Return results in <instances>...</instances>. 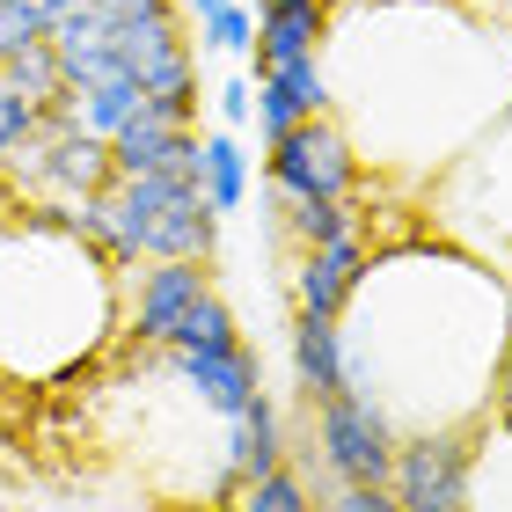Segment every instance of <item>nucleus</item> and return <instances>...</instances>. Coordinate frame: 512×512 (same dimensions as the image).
Segmentation results:
<instances>
[{"label": "nucleus", "mask_w": 512, "mask_h": 512, "mask_svg": "<svg viewBox=\"0 0 512 512\" xmlns=\"http://www.w3.org/2000/svg\"><path fill=\"white\" fill-rule=\"evenodd\" d=\"M37 132H44V103H30L22 88H8V81H0V161H8V154H22Z\"/></svg>", "instance_id": "6ab92c4d"}, {"label": "nucleus", "mask_w": 512, "mask_h": 512, "mask_svg": "<svg viewBox=\"0 0 512 512\" xmlns=\"http://www.w3.org/2000/svg\"><path fill=\"white\" fill-rule=\"evenodd\" d=\"M176 344H242V322H235V308H227L220 293H205L191 315H183V330H176Z\"/></svg>", "instance_id": "aec40b11"}, {"label": "nucleus", "mask_w": 512, "mask_h": 512, "mask_svg": "<svg viewBox=\"0 0 512 512\" xmlns=\"http://www.w3.org/2000/svg\"><path fill=\"white\" fill-rule=\"evenodd\" d=\"M278 198V191H271ZM286 205V235L293 249H322V242H344V235H359V213H352V198H278Z\"/></svg>", "instance_id": "ddd939ff"}, {"label": "nucleus", "mask_w": 512, "mask_h": 512, "mask_svg": "<svg viewBox=\"0 0 512 512\" xmlns=\"http://www.w3.org/2000/svg\"><path fill=\"white\" fill-rule=\"evenodd\" d=\"M256 8H330V0H256Z\"/></svg>", "instance_id": "5701e85b"}, {"label": "nucleus", "mask_w": 512, "mask_h": 512, "mask_svg": "<svg viewBox=\"0 0 512 512\" xmlns=\"http://www.w3.org/2000/svg\"><path fill=\"white\" fill-rule=\"evenodd\" d=\"M110 161H118V176H191V183H205V132L139 110L125 132H110Z\"/></svg>", "instance_id": "423d86ee"}, {"label": "nucleus", "mask_w": 512, "mask_h": 512, "mask_svg": "<svg viewBox=\"0 0 512 512\" xmlns=\"http://www.w3.org/2000/svg\"><path fill=\"white\" fill-rule=\"evenodd\" d=\"M308 512H315V505H308Z\"/></svg>", "instance_id": "b1692460"}, {"label": "nucleus", "mask_w": 512, "mask_h": 512, "mask_svg": "<svg viewBox=\"0 0 512 512\" xmlns=\"http://www.w3.org/2000/svg\"><path fill=\"white\" fill-rule=\"evenodd\" d=\"M198 52H220V59H249L256 52V15L242 8V0H227V8H213L198 22Z\"/></svg>", "instance_id": "f3484780"}, {"label": "nucleus", "mask_w": 512, "mask_h": 512, "mask_svg": "<svg viewBox=\"0 0 512 512\" xmlns=\"http://www.w3.org/2000/svg\"><path fill=\"white\" fill-rule=\"evenodd\" d=\"M227 476L249 483V476H271V469H286V439H278V410L256 395V403L242 417H227Z\"/></svg>", "instance_id": "f8f14e48"}, {"label": "nucleus", "mask_w": 512, "mask_h": 512, "mask_svg": "<svg viewBox=\"0 0 512 512\" xmlns=\"http://www.w3.org/2000/svg\"><path fill=\"white\" fill-rule=\"evenodd\" d=\"M366 271H374V256H366L359 235L300 249V264H293V308L300 315H344V308H352V293L366 286Z\"/></svg>", "instance_id": "0eeeda50"}, {"label": "nucleus", "mask_w": 512, "mask_h": 512, "mask_svg": "<svg viewBox=\"0 0 512 512\" xmlns=\"http://www.w3.org/2000/svg\"><path fill=\"white\" fill-rule=\"evenodd\" d=\"M322 110H330V74H322V59L256 74V132H264V147L278 132H293L300 118H322Z\"/></svg>", "instance_id": "1a4fd4ad"}, {"label": "nucleus", "mask_w": 512, "mask_h": 512, "mask_svg": "<svg viewBox=\"0 0 512 512\" xmlns=\"http://www.w3.org/2000/svg\"><path fill=\"white\" fill-rule=\"evenodd\" d=\"M205 198H213V213H242L249 198V154L235 132H205Z\"/></svg>", "instance_id": "2eb2a0df"}, {"label": "nucleus", "mask_w": 512, "mask_h": 512, "mask_svg": "<svg viewBox=\"0 0 512 512\" xmlns=\"http://www.w3.org/2000/svg\"><path fill=\"white\" fill-rule=\"evenodd\" d=\"M476 483V432H403L395 439L388 491L403 512H469Z\"/></svg>", "instance_id": "f257e3e1"}, {"label": "nucleus", "mask_w": 512, "mask_h": 512, "mask_svg": "<svg viewBox=\"0 0 512 512\" xmlns=\"http://www.w3.org/2000/svg\"><path fill=\"white\" fill-rule=\"evenodd\" d=\"M395 432L381 403H366V395L337 388L330 403H315V447H322V469L337 483H388L395 476Z\"/></svg>", "instance_id": "f03ea898"}, {"label": "nucleus", "mask_w": 512, "mask_h": 512, "mask_svg": "<svg viewBox=\"0 0 512 512\" xmlns=\"http://www.w3.org/2000/svg\"><path fill=\"white\" fill-rule=\"evenodd\" d=\"M235 512H308V483L293 469H271V476H249L242 483V505Z\"/></svg>", "instance_id": "a211bd4d"}, {"label": "nucleus", "mask_w": 512, "mask_h": 512, "mask_svg": "<svg viewBox=\"0 0 512 512\" xmlns=\"http://www.w3.org/2000/svg\"><path fill=\"white\" fill-rule=\"evenodd\" d=\"M213 96H220V118H227V132L256 118V88H249V81H220Z\"/></svg>", "instance_id": "4be33fe9"}, {"label": "nucleus", "mask_w": 512, "mask_h": 512, "mask_svg": "<svg viewBox=\"0 0 512 512\" xmlns=\"http://www.w3.org/2000/svg\"><path fill=\"white\" fill-rule=\"evenodd\" d=\"M52 37V15H44V0H0V66H8L22 44Z\"/></svg>", "instance_id": "412c9836"}, {"label": "nucleus", "mask_w": 512, "mask_h": 512, "mask_svg": "<svg viewBox=\"0 0 512 512\" xmlns=\"http://www.w3.org/2000/svg\"><path fill=\"white\" fill-rule=\"evenodd\" d=\"M205 293H213V271H205L198 256H154V264L139 271V293H132V308H125V330L139 344H161V352H169L176 330H183V315H191Z\"/></svg>", "instance_id": "20e7f679"}, {"label": "nucleus", "mask_w": 512, "mask_h": 512, "mask_svg": "<svg viewBox=\"0 0 512 512\" xmlns=\"http://www.w3.org/2000/svg\"><path fill=\"white\" fill-rule=\"evenodd\" d=\"M264 183L278 198H352L359 154L330 118H300L293 132H278L264 147Z\"/></svg>", "instance_id": "7ed1b4c3"}, {"label": "nucleus", "mask_w": 512, "mask_h": 512, "mask_svg": "<svg viewBox=\"0 0 512 512\" xmlns=\"http://www.w3.org/2000/svg\"><path fill=\"white\" fill-rule=\"evenodd\" d=\"M176 381L198 395L213 417H242L256 395H264V366H256V344H169Z\"/></svg>", "instance_id": "39448f33"}, {"label": "nucleus", "mask_w": 512, "mask_h": 512, "mask_svg": "<svg viewBox=\"0 0 512 512\" xmlns=\"http://www.w3.org/2000/svg\"><path fill=\"white\" fill-rule=\"evenodd\" d=\"M0 81L22 88L30 103H66V74H59V52H52V37H37V44H22V52L0 66Z\"/></svg>", "instance_id": "dca6fc26"}, {"label": "nucleus", "mask_w": 512, "mask_h": 512, "mask_svg": "<svg viewBox=\"0 0 512 512\" xmlns=\"http://www.w3.org/2000/svg\"><path fill=\"white\" fill-rule=\"evenodd\" d=\"M139 110H147V88H139L132 74H118V81H103V88H81V96H74V125L81 132H125L132 118H139Z\"/></svg>", "instance_id": "4468645a"}, {"label": "nucleus", "mask_w": 512, "mask_h": 512, "mask_svg": "<svg viewBox=\"0 0 512 512\" xmlns=\"http://www.w3.org/2000/svg\"><path fill=\"white\" fill-rule=\"evenodd\" d=\"M322 44H330V8H256V74L322 59Z\"/></svg>", "instance_id": "9b49d317"}, {"label": "nucleus", "mask_w": 512, "mask_h": 512, "mask_svg": "<svg viewBox=\"0 0 512 512\" xmlns=\"http://www.w3.org/2000/svg\"><path fill=\"white\" fill-rule=\"evenodd\" d=\"M293 388L308 395V410L344 388V315H300L293 308Z\"/></svg>", "instance_id": "9d476101"}, {"label": "nucleus", "mask_w": 512, "mask_h": 512, "mask_svg": "<svg viewBox=\"0 0 512 512\" xmlns=\"http://www.w3.org/2000/svg\"><path fill=\"white\" fill-rule=\"evenodd\" d=\"M118 183V161H110V139L103 132H44V198H88V191H110Z\"/></svg>", "instance_id": "6e6552de"}]
</instances>
